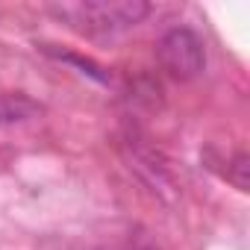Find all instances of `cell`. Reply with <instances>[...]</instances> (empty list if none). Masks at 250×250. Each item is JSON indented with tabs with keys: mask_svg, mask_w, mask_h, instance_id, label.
Listing matches in <instances>:
<instances>
[{
	"mask_svg": "<svg viewBox=\"0 0 250 250\" xmlns=\"http://www.w3.org/2000/svg\"><path fill=\"white\" fill-rule=\"evenodd\" d=\"M121 153L127 168L162 200H174L180 194V183L174 177L171 162L165 159V153L142 133V130H124L121 136Z\"/></svg>",
	"mask_w": 250,
	"mask_h": 250,
	"instance_id": "cell-2",
	"label": "cell"
},
{
	"mask_svg": "<svg viewBox=\"0 0 250 250\" xmlns=\"http://www.w3.org/2000/svg\"><path fill=\"white\" fill-rule=\"evenodd\" d=\"M247 171H250V159L244 150H235L229 159H227V171L221 174L227 183H232L238 191H247Z\"/></svg>",
	"mask_w": 250,
	"mask_h": 250,
	"instance_id": "cell-6",
	"label": "cell"
},
{
	"mask_svg": "<svg viewBox=\"0 0 250 250\" xmlns=\"http://www.w3.org/2000/svg\"><path fill=\"white\" fill-rule=\"evenodd\" d=\"M156 59L171 80L177 83L197 80L206 71V42L191 27H183V24L171 27L156 42Z\"/></svg>",
	"mask_w": 250,
	"mask_h": 250,
	"instance_id": "cell-3",
	"label": "cell"
},
{
	"mask_svg": "<svg viewBox=\"0 0 250 250\" xmlns=\"http://www.w3.org/2000/svg\"><path fill=\"white\" fill-rule=\"evenodd\" d=\"M44 53H47V56H53V59H59V62L77 65V68H80V74H85V77H91V80H97V83H109V80H112V77L106 74V68H103V65H97V62H94V59H88V56H77V53L53 50L50 44H44Z\"/></svg>",
	"mask_w": 250,
	"mask_h": 250,
	"instance_id": "cell-5",
	"label": "cell"
},
{
	"mask_svg": "<svg viewBox=\"0 0 250 250\" xmlns=\"http://www.w3.org/2000/svg\"><path fill=\"white\" fill-rule=\"evenodd\" d=\"M47 12L85 39H118L136 30L153 6L145 0H71L47 6Z\"/></svg>",
	"mask_w": 250,
	"mask_h": 250,
	"instance_id": "cell-1",
	"label": "cell"
},
{
	"mask_svg": "<svg viewBox=\"0 0 250 250\" xmlns=\"http://www.w3.org/2000/svg\"><path fill=\"white\" fill-rule=\"evenodd\" d=\"M44 112L39 100L21 91H0V127H18V124L36 121Z\"/></svg>",
	"mask_w": 250,
	"mask_h": 250,
	"instance_id": "cell-4",
	"label": "cell"
}]
</instances>
